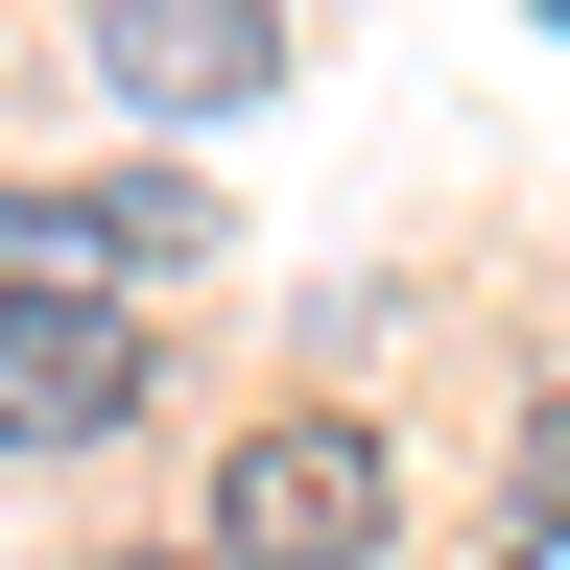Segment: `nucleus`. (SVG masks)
<instances>
[{
	"mask_svg": "<svg viewBox=\"0 0 570 570\" xmlns=\"http://www.w3.org/2000/svg\"><path fill=\"white\" fill-rule=\"evenodd\" d=\"M119 262H214L190 190H0V309L24 285H119Z\"/></svg>",
	"mask_w": 570,
	"mask_h": 570,
	"instance_id": "obj_4",
	"label": "nucleus"
},
{
	"mask_svg": "<svg viewBox=\"0 0 570 570\" xmlns=\"http://www.w3.org/2000/svg\"><path fill=\"white\" fill-rule=\"evenodd\" d=\"M499 570H570V523H523V547H499Z\"/></svg>",
	"mask_w": 570,
	"mask_h": 570,
	"instance_id": "obj_5",
	"label": "nucleus"
},
{
	"mask_svg": "<svg viewBox=\"0 0 570 570\" xmlns=\"http://www.w3.org/2000/svg\"><path fill=\"white\" fill-rule=\"evenodd\" d=\"M96 71L142 119H238V96H285V0H96Z\"/></svg>",
	"mask_w": 570,
	"mask_h": 570,
	"instance_id": "obj_3",
	"label": "nucleus"
},
{
	"mask_svg": "<svg viewBox=\"0 0 570 570\" xmlns=\"http://www.w3.org/2000/svg\"><path fill=\"white\" fill-rule=\"evenodd\" d=\"M381 523H404V475H381V428H333V404L214 475V547L238 570H381Z\"/></svg>",
	"mask_w": 570,
	"mask_h": 570,
	"instance_id": "obj_1",
	"label": "nucleus"
},
{
	"mask_svg": "<svg viewBox=\"0 0 570 570\" xmlns=\"http://www.w3.org/2000/svg\"><path fill=\"white\" fill-rule=\"evenodd\" d=\"M96 428H142L119 285H24V309H0V452H96Z\"/></svg>",
	"mask_w": 570,
	"mask_h": 570,
	"instance_id": "obj_2",
	"label": "nucleus"
},
{
	"mask_svg": "<svg viewBox=\"0 0 570 570\" xmlns=\"http://www.w3.org/2000/svg\"><path fill=\"white\" fill-rule=\"evenodd\" d=\"M119 570H190V547H119Z\"/></svg>",
	"mask_w": 570,
	"mask_h": 570,
	"instance_id": "obj_6",
	"label": "nucleus"
}]
</instances>
